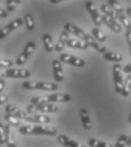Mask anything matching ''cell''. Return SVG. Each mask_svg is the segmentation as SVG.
Segmentation results:
<instances>
[{"instance_id": "cell-20", "label": "cell", "mask_w": 131, "mask_h": 147, "mask_svg": "<svg viewBox=\"0 0 131 147\" xmlns=\"http://www.w3.org/2000/svg\"><path fill=\"white\" fill-rule=\"evenodd\" d=\"M67 47L73 48V49H80V50H86L88 48V44L83 41V40H77V38H69L67 42Z\"/></svg>"}, {"instance_id": "cell-29", "label": "cell", "mask_w": 131, "mask_h": 147, "mask_svg": "<svg viewBox=\"0 0 131 147\" xmlns=\"http://www.w3.org/2000/svg\"><path fill=\"white\" fill-rule=\"evenodd\" d=\"M5 120L7 121V123H9V125L13 126V127H21V126H20V119L16 118V117H13V115H10V114H8V113H6Z\"/></svg>"}, {"instance_id": "cell-38", "label": "cell", "mask_w": 131, "mask_h": 147, "mask_svg": "<svg viewBox=\"0 0 131 147\" xmlns=\"http://www.w3.org/2000/svg\"><path fill=\"white\" fill-rule=\"evenodd\" d=\"M5 85H6V82H5V79H3V78H0V93L3 91V88H5Z\"/></svg>"}, {"instance_id": "cell-14", "label": "cell", "mask_w": 131, "mask_h": 147, "mask_svg": "<svg viewBox=\"0 0 131 147\" xmlns=\"http://www.w3.org/2000/svg\"><path fill=\"white\" fill-rule=\"evenodd\" d=\"M5 111H6V113H8V114H10V115H13V117H16V118H18V119H25V117H26V114H27L26 111L20 110L19 108L13 105V104H7V105L5 107Z\"/></svg>"}, {"instance_id": "cell-37", "label": "cell", "mask_w": 131, "mask_h": 147, "mask_svg": "<svg viewBox=\"0 0 131 147\" xmlns=\"http://www.w3.org/2000/svg\"><path fill=\"white\" fill-rule=\"evenodd\" d=\"M8 101V96L7 95H3V94H0V105L6 103Z\"/></svg>"}, {"instance_id": "cell-4", "label": "cell", "mask_w": 131, "mask_h": 147, "mask_svg": "<svg viewBox=\"0 0 131 147\" xmlns=\"http://www.w3.org/2000/svg\"><path fill=\"white\" fill-rule=\"evenodd\" d=\"M59 110L58 105L54 103H44V104H40V105H33V104H30L26 109V112L28 113H36V112H41L42 114L44 113H54Z\"/></svg>"}, {"instance_id": "cell-18", "label": "cell", "mask_w": 131, "mask_h": 147, "mask_svg": "<svg viewBox=\"0 0 131 147\" xmlns=\"http://www.w3.org/2000/svg\"><path fill=\"white\" fill-rule=\"evenodd\" d=\"M69 38H70V35H69V33L67 31L61 32V34L59 36V40H58V43L54 47V50H56V52H61L64 49V47L67 45V42H68Z\"/></svg>"}, {"instance_id": "cell-22", "label": "cell", "mask_w": 131, "mask_h": 147, "mask_svg": "<svg viewBox=\"0 0 131 147\" xmlns=\"http://www.w3.org/2000/svg\"><path fill=\"white\" fill-rule=\"evenodd\" d=\"M103 57L106 59V60H109V61H113V62H116V63H119V62H121L122 60H123V57L121 53H118V52H111V51H106Z\"/></svg>"}, {"instance_id": "cell-32", "label": "cell", "mask_w": 131, "mask_h": 147, "mask_svg": "<svg viewBox=\"0 0 131 147\" xmlns=\"http://www.w3.org/2000/svg\"><path fill=\"white\" fill-rule=\"evenodd\" d=\"M11 66H14V61H11L9 59H0V69L10 68Z\"/></svg>"}, {"instance_id": "cell-34", "label": "cell", "mask_w": 131, "mask_h": 147, "mask_svg": "<svg viewBox=\"0 0 131 147\" xmlns=\"http://www.w3.org/2000/svg\"><path fill=\"white\" fill-rule=\"evenodd\" d=\"M6 144V138H5V128H3V123L0 122V145Z\"/></svg>"}, {"instance_id": "cell-12", "label": "cell", "mask_w": 131, "mask_h": 147, "mask_svg": "<svg viewBox=\"0 0 131 147\" xmlns=\"http://www.w3.org/2000/svg\"><path fill=\"white\" fill-rule=\"evenodd\" d=\"M25 120H27V121H30V122L38 123V125H48V123L51 122L52 119H51L50 117L45 115V114H36V113L32 114V113H28V112H27V114H26V117H25Z\"/></svg>"}, {"instance_id": "cell-31", "label": "cell", "mask_w": 131, "mask_h": 147, "mask_svg": "<svg viewBox=\"0 0 131 147\" xmlns=\"http://www.w3.org/2000/svg\"><path fill=\"white\" fill-rule=\"evenodd\" d=\"M127 140H128V136H127V135H121V136L118 138L115 145L113 147H126L127 146Z\"/></svg>"}, {"instance_id": "cell-35", "label": "cell", "mask_w": 131, "mask_h": 147, "mask_svg": "<svg viewBox=\"0 0 131 147\" xmlns=\"http://www.w3.org/2000/svg\"><path fill=\"white\" fill-rule=\"evenodd\" d=\"M126 38H127V42H128V44H129L130 55H131V30H127V31H126Z\"/></svg>"}, {"instance_id": "cell-21", "label": "cell", "mask_w": 131, "mask_h": 147, "mask_svg": "<svg viewBox=\"0 0 131 147\" xmlns=\"http://www.w3.org/2000/svg\"><path fill=\"white\" fill-rule=\"evenodd\" d=\"M86 43H87L89 47L94 48V49H95L97 52H99V53H103V55H104V53L106 52V48H105L104 45H102V44H101L96 38H94L93 36L89 37V38L87 40V42H86Z\"/></svg>"}, {"instance_id": "cell-42", "label": "cell", "mask_w": 131, "mask_h": 147, "mask_svg": "<svg viewBox=\"0 0 131 147\" xmlns=\"http://www.w3.org/2000/svg\"><path fill=\"white\" fill-rule=\"evenodd\" d=\"M128 120H129V122L131 123V109H130V113H129V119H128Z\"/></svg>"}, {"instance_id": "cell-11", "label": "cell", "mask_w": 131, "mask_h": 147, "mask_svg": "<svg viewBox=\"0 0 131 147\" xmlns=\"http://www.w3.org/2000/svg\"><path fill=\"white\" fill-rule=\"evenodd\" d=\"M86 9H87V11L89 13V15L92 16V19H93V22L95 23L96 27L102 26V24H103V22H102V16H101V14L97 11V8L95 7V5H94L92 1H87V2H86Z\"/></svg>"}, {"instance_id": "cell-33", "label": "cell", "mask_w": 131, "mask_h": 147, "mask_svg": "<svg viewBox=\"0 0 131 147\" xmlns=\"http://www.w3.org/2000/svg\"><path fill=\"white\" fill-rule=\"evenodd\" d=\"M6 6H7V11L11 13L15 10L16 2H15V0H6Z\"/></svg>"}, {"instance_id": "cell-43", "label": "cell", "mask_w": 131, "mask_h": 147, "mask_svg": "<svg viewBox=\"0 0 131 147\" xmlns=\"http://www.w3.org/2000/svg\"><path fill=\"white\" fill-rule=\"evenodd\" d=\"M21 1H23V0H15L16 3H21Z\"/></svg>"}, {"instance_id": "cell-10", "label": "cell", "mask_w": 131, "mask_h": 147, "mask_svg": "<svg viewBox=\"0 0 131 147\" xmlns=\"http://www.w3.org/2000/svg\"><path fill=\"white\" fill-rule=\"evenodd\" d=\"M59 60L61 62H64V63H68V65L75 66V67H84L85 66V61L81 58L75 57V55H67V53H62V55H60Z\"/></svg>"}, {"instance_id": "cell-30", "label": "cell", "mask_w": 131, "mask_h": 147, "mask_svg": "<svg viewBox=\"0 0 131 147\" xmlns=\"http://www.w3.org/2000/svg\"><path fill=\"white\" fill-rule=\"evenodd\" d=\"M118 19L121 22V24L124 26L126 30H131V20L128 18V16L123 13V14H118Z\"/></svg>"}, {"instance_id": "cell-40", "label": "cell", "mask_w": 131, "mask_h": 147, "mask_svg": "<svg viewBox=\"0 0 131 147\" xmlns=\"http://www.w3.org/2000/svg\"><path fill=\"white\" fill-rule=\"evenodd\" d=\"M51 3H59V2H61V1H63V0H49Z\"/></svg>"}, {"instance_id": "cell-6", "label": "cell", "mask_w": 131, "mask_h": 147, "mask_svg": "<svg viewBox=\"0 0 131 147\" xmlns=\"http://www.w3.org/2000/svg\"><path fill=\"white\" fill-rule=\"evenodd\" d=\"M31 76L30 70L23 68H10L1 71V78H28Z\"/></svg>"}, {"instance_id": "cell-16", "label": "cell", "mask_w": 131, "mask_h": 147, "mask_svg": "<svg viewBox=\"0 0 131 147\" xmlns=\"http://www.w3.org/2000/svg\"><path fill=\"white\" fill-rule=\"evenodd\" d=\"M3 128H5V138L7 147H17V144L14 139V132L11 130V126L9 123H6L3 125Z\"/></svg>"}, {"instance_id": "cell-44", "label": "cell", "mask_w": 131, "mask_h": 147, "mask_svg": "<svg viewBox=\"0 0 131 147\" xmlns=\"http://www.w3.org/2000/svg\"><path fill=\"white\" fill-rule=\"evenodd\" d=\"M129 91H130V93H131V84H130V86H129Z\"/></svg>"}, {"instance_id": "cell-5", "label": "cell", "mask_w": 131, "mask_h": 147, "mask_svg": "<svg viewBox=\"0 0 131 147\" xmlns=\"http://www.w3.org/2000/svg\"><path fill=\"white\" fill-rule=\"evenodd\" d=\"M113 80H114V90L119 94H123V77H122V67L120 63H115L113 66Z\"/></svg>"}, {"instance_id": "cell-39", "label": "cell", "mask_w": 131, "mask_h": 147, "mask_svg": "<svg viewBox=\"0 0 131 147\" xmlns=\"http://www.w3.org/2000/svg\"><path fill=\"white\" fill-rule=\"evenodd\" d=\"M126 14H127V16H128V17L131 19V7L127 8V10H126Z\"/></svg>"}, {"instance_id": "cell-26", "label": "cell", "mask_w": 131, "mask_h": 147, "mask_svg": "<svg viewBox=\"0 0 131 147\" xmlns=\"http://www.w3.org/2000/svg\"><path fill=\"white\" fill-rule=\"evenodd\" d=\"M24 22H25V26H26V30L27 31H30V32L34 31V28H35V22H34V17L31 14H26L25 15Z\"/></svg>"}, {"instance_id": "cell-7", "label": "cell", "mask_w": 131, "mask_h": 147, "mask_svg": "<svg viewBox=\"0 0 131 147\" xmlns=\"http://www.w3.org/2000/svg\"><path fill=\"white\" fill-rule=\"evenodd\" d=\"M35 48H36V44H35L34 42H28V43L25 45L23 52L17 57L15 63H16L17 66H23V65H25V62L28 60L30 55H32L33 51L35 50Z\"/></svg>"}, {"instance_id": "cell-36", "label": "cell", "mask_w": 131, "mask_h": 147, "mask_svg": "<svg viewBox=\"0 0 131 147\" xmlns=\"http://www.w3.org/2000/svg\"><path fill=\"white\" fill-rule=\"evenodd\" d=\"M8 15H9V13L7 10L0 8V18H6V17H8Z\"/></svg>"}, {"instance_id": "cell-8", "label": "cell", "mask_w": 131, "mask_h": 147, "mask_svg": "<svg viewBox=\"0 0 131 147\" xmlns=\"http://www.w3.org/2000/svg\"><path fill=\"white\" fill-rule=\"evenodd\" d=\"M23 23H24V20L21 18H16L14 20H11L8 25H6L5 27H2L0 30V40H3L5 37H7V35H9L13 31H15L16 28L20 27L23 25Z\"/></svg>"}, {"instance_id": "cell-1", "label": "cell", "mask_w": 131, "mask_h": 147, "mask_svg": "<svg viewBox=\"0 0 131 147\" xmlns=\"http://www.w3.org/2000/svg\"><path fill=\"white\" fill-rule=\"evenodd\" d=\"M71 101V96L69 94H64V93H59V94H50L46 96H38V97H33L31 100V104L33 105H40V104H44V103H67Z\"/></svg>"}, {"instance_id": "cell-17", "label": "cell", "mask_w": 131, "mask_h": 147, "mask_svg": "<svg viewBox=\"0 0 131 147\" xmlns=\"http://www.w3.org/2000/svg\"><path fill=\"white\" fill-rule=\"evenodd\" d=\"M58 142H59L61 145H63L64 147H86L85 145H83V144L76 142V140L71 139V138H69V137L66 136V135H60V136L58 137Z\"/></svg>"}, {"instance_id": "cell-2", "label": "cell", "mask_w": 131, "mask_h": 147, "mask_svg": "<svg viewBox=\"0 0 131 147\" xmlns=\"http://www.w3.org/2000/svg\"><path fill=\"white\" fill-rule=\"evenodd\" d=\"M19 132L21 135H45V136H56L58 134L56 129L54 127L49 126H21L19 127Z\"/></svg>"}, {"instance_id": "cell-41", "label": "cell", "mask_w": 131, "mask_h": 147, "mask_svg": "<svg viewBox=\"0 0 131 147\" xmlns=\"http://www.w3.org/2000/svg\"><path fill=\"white\" fill-rule=\"evenodd\" d=\"M127 145L128 146H131V135L128 137V140H127Z\"/></svg>"}, {"instance_id": "cell-28", "label": "cell", "mask_w": 131, "mask_h": 147, "mask_svg": "<svg viewBox=\"0 0 131 147\" xmlns=\"http://www.w3.org/2000/svg\"><path fill=\"white\" fill-rule=\"evenodd\" d=\"M88 146L89 147H113L111 144H107L105 142L98 140L96 138H89L88 139Z\"/></svg>"}, {"instance_id": "cell-15", "label": "cell", "mask_w": 131, "mask_h": 147, "mask_svg": "<svg viewBox=\"0 0 131 147\" xmlns=\"http://www.w3.org/2000/svg\"><path fill=\"white\" fill-rule=\"evenodd\" d=\"M52 69H53V75H54L56 82H58V83L62 82L64 78V75H63V69H62V65H61L60 60L52 61Z\"/></svg>"}, {"instance_id": "cell-13", "label": "cell", "mask_w": 131, "mask_h": 147, "mask_svg": "<svg viewBox=\"0 0 131 147\" xmlns=\"http://www.w3.org/2000/svg\"><path fill=\"white\" fill-rule=\"evenodd\" d=\"M102 22H103V24H105L110 30H112L113 32H115V33H121V32H122V26H121L115 19L110 18V17L106 16V15H103V16H102Z\"/></svg>"}, {"instance_id": "cell-9", "label": "cell", "mask_w": 131, "mask_h": 147, "mask_svg": "<svg viewBox=\"0 0 131 147\" xmlns=\"http://www.w3.org/2000/svg\"><path fill=\"white\" fill-rule=\"evenodd\" d=\"M64 31H67V32L70 33V34H74L75 36L79 37L80 40H83V41H85V42H87V40L91 37V35H88V34L85 33L81 28H79L78 26H76V25L71 24V23H66V24H64Z\"/></svg>"}, {"instance_id": "cell-3", "label": "cell", "mask_w": 131, "mask_h": 147, "mask_svg": "<svg viewBox=\"0 0 131 147\" xmlns=\"http://www.w3.org/2000/svg\"><path fill=\"white\" fill-rule=\"evenodd\" d=\"M21 86L25 90H38V91H56L59 86L53 83L46 82H34V80H25Z\"/></svg>"}, {"instance_id": "cell-19", "label": "cell", "mask_w": 131, "mask_h": 147, "mask_svg": "<svg viewBox=\"0 0 131 147\" xmlns=\"http://www.w3.org/2000/svg\"><path fill=\"white\" fill-rule=\"evenodd\" d=\"M80 120L83 123V127L85 130H91L92 129V121H91V117L88 114V111L86 109H80Z\"/></svg>"}, {"instance_id": "cell-24", "label": "cell", "mask_w": 131, "mask_h": 147, "mask_svg": "<svg viewBox=\"0 0 131 147\" xmlns=\"http://www.w3.org/2000/svg\"><path fill=\"white\" fill-rule=\"evenodd\" d=\"M92 34H93V37L94 38H96L99 43H103V42H105L106 41V35L103 33V31L99 28V27H94L93 30H92Z\"/></svg>"}, {"instance_id": "cell-25", "label": "cell", "mask_w": 131, "mask_h": 147, "mask_svg": "<svg viewBox=\"0 0 131 147\" xmlns=\"http://www.w3.org/2000/svg\"><path fill=\"white\" fill-rule=\"evenodd\" d=\"M101 10L104 13V15H106V16H109L110 18L112 19H118V16H116V13L113 10L112 8L107 5V3H103L102 6H101Z\"/></svg>"}, {"instance_id": "cell-23", "label": "cell", "mask_w": 131, "mask_h": 147, "mask_svg": "<svg viewBox=\"0 0 131 147\" xmlns=\"http://www.w3.org/2000/svg\"><path fill=\"white\" fill-rule=\"evenodd\" d=\"M42 42H43V45H44V48L48 52H52L54 50L53 40H52V36L50 34H44L42 36Z\"/></svg>"}, {"instance_id": "cell-27", "label": "cell", "mask_w": 131, "mask_h": 147, "mask_svg": "<svg viewBox=\"0 0 131 147\" xmlns=\"http://www.w3.org/2000/svg\"><path fill=\"white\" fill-rule=\"evenodd\" d=\"M107 5L112 8L115 13H116V15H118V14H123V13H124L123 7H122V6L120 5V2L116 1V0H109V1H107Z\"/></svg>"}]
</instances>
